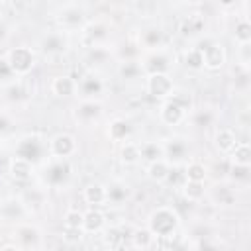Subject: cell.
I'll return each mask as SVG.
<instances>
[{"label":"cell","mask_w":251,"mask_h":251,"mask_svg":"<svg viewBox=\"0 0 251 251\" xmlns=\"http://www.w3.org/2000/svg\"><path fill=\"white\" fill-rule=\"evenodd\" d=\"M233 39L237 45L241 43H251V20H247L245 16H239L235 20L233 25Z\"/></svg>","instance_id":"cell-35"},{"label":"cell","mask_w":251,"mask_h":251,"mask_svg":"<svg viewBox=\"0 0 251 251\" xmlns=\"http://www.w3.org/2000/svg\"><path fill=\"white\" fill-rule=\"evenodd\" d=\"M182 65L188 69V71H202L204 69V55L202 51H198L196 47H188L184 53H182Z\"/></svg>","instance_id":"cell-38"},{"label":"cell","mask_w":251,"mask_h":251,"mask_svg":"<svg viewBox=\"0 0 251 251\" xmlns=\"http://www.w3.org/2000/svg\"><path fill=\"white\" fill-rule=\"evenodd\" d=\"M186 182V175H184V165H176V167H171V171H169V175H167V178H165V182L163 184H167V186H173V188H182V184Z\"/></svg>","instance_id":"cell-41"},{"label":"cell","mask_w":251,"mask_h":251,"mask_svg":"<svg viewBox=\"0 0 251 251\" xmlns=\"http://www.w3.org/2000/svg\"><path fill=\"white\" fill-rule=\"evenodd\" d=\"M106 212L102 208H88L82 212V231L86 235L90 233H100L106 227Z\"/></svg>","instance_id":"cell-18"},{"label":"cell","mask_w":251,"mask_h":251,"mask_svg":"<svg viewBox=\"0 0 251 251\" xmlns=\"http://www.w3.org/2000/svg\"><path fill=\"white\" fill-rule=\"evenodd\" d=\"M206 182H190V180H186L184 184H182V188H180V192H182V196L188 200V202H200L204 196H206V186H204Z\"/></svg>","instance_id":"cell-39"},{"label":"cell","mask_w":251,"mask_h":251,"mask_svg":"<svg viewBox=\"0 0 251 251\" xmlns=\"http://www.w3.org/2000/svg\"><path fill=\"white\" fill-rule=\"evenodd\" d=\"M145 90L151 98H157V100H165L169 98V94L173 92L175 88V82H173V76L171 75H145Z\"/></svg>","instance_id":"cell-13"},{"label":"cell","mask_w":251,"mask_h":251,"mask_svg":"<svg viewBox=\"0 0 251 251\" xmlns=\"http://www.w3.org/2000/svg\"><path fill=\"white\" fill-rule=\"evenodd\" d=\"M0 251H24V249L18 243H6V245L0 247Z\"/></svg>","instance_id":"cell-52"},{"label":"cell","mask_w":251,"mask_h":251,"mask_svg":"<svg viewBox=\"0 0 251 251\" xmlns=\"http://www.w3.org/2000/svg\"><path fill=\"white\" fill-rule=\"evenodd\" d=\"M129 243L133 249L137 251H147L153 243H155V237L153 233L147 229V226H141V227H133L131 233H129Z\"/></svg>","instance_id":"cell-30"},{"label":"cell","mask_w":251,"mask_h":251,"mask_svg":"<svg viewBox=\"0 0 251 251\" xmlns=\"http://www.w3.org/2000/svg\"><path fill=\"white\" fill-rule=\"evenodd\" d=\"M63 226L65 227H82V212L76 208H69L63 216Z\"/></svg>","instance_id":"cell-44"},{"label":"cell","mask_w":251,"mask_h":251,"mask_svg":"<svg viewBox=\"0 0 251 251\" xmlns=\"http://www.w3.org/2000/svg\"><path fill=\"white\" fill-rule=\"evenodd\" d=\"M198 251H222V247H220L216 241L202 239V241H200V245H198Z\"/></svg>","instance_id":"cell-50"},{"label":"cell","mask_w":251,"mask_h":251,"mask_svg":"<svg viewBox=\"0 0 251 251\" xmlns=\"http://www.w3.org/2000/svg\"><path fill=\"white\" fill-rule=\"evenodd\" d=\"M173 61H175V57L165 47H161L155 51H145L139 57V67L143 71V76L145 75H169Z\"/></svg>","instance_id":"cell-6"},{"label":"cell","mask_w":251,"mask_h":251,"mask_svg":"<svg viewBox=\"0 0 251 251\" xmlns=\"http://www.w3.org/2000/svg\"><path fill=\"white\" fill-rule=\"evenodd\" d=\"M165 43V35H163V29L159 25H147L141 29L139 33V47L145 49V51H155V49H161Z\"/></svg>","instance_id":"cell-21"},{"label":"cell","mask_w":251,"mask_h":251,"mask_svg":"<svg viewBox=\"0 0 251 251\" xmlns=\"http://www.w3.org/2000/svg\"><path fill=\"white\" fill-rule=\"evenodd\" d=\"M169 98L175 100L176 104H180V106L188 112V116H190V112L194 110V96H192V92H190L188 88H184V86H175L173 92L169 94Z\"/></svg>","instance_id":"cell-37"},{"label":"cell","mask_w":251,"mask_h":251,"mask_svg":"<svg viewBox=\"0 0 251 251\" xmlns=\"http://www.w3.org/2000/svg\"><path fill=\"white\" fill-rule=\"evenodd\" d=\"M133 251H137V249H133Z\"/></svg>","instance_id":"cell-56"},{"label":"cell","mask_w":251,"mask_h":251,"mask_svg":"<svg viewBox=\"0 0 251 251\" xmlns=\"http://www.w3.org/2000/svg\"><path fill=\"white\" fill-rule=\"evenodd\" d=\"M169 171H171V165H169L165 159L153 161V163H149V165L145 167L147 178H149L151 182H155V184H163L165 178H167V175H169Z\"/></svg>","instance_id":"cell-31"},{"label":"cell","mask_w":251,"mask_h":251,"mask_svg":"<svg viewBox=\"0 0 251 251\" xmlns=\"http://www.w3.org/2000/svg\"><path fill=\"white\" fill-rule=\"evenodd\" d=\"M139 159L145 161L147 165L153 161L163 159V143L159 139H147L139 143Z\"/></svg>","instance_id":"cell-29"},{"label":"cell","mask_w":251,"mask_h":251,"mask_svg":"<svg viewBox=\"0 0 251 251\" xmlns=\"http://www.w3.org/2000/svg\"><path fill=\"white\" fill-rule=\"evenodd\" d=\"M84 235H86V233L82 231V227H65V226H63V229H61V237H63V241H65L67 245H76V243H80Z\"/></svg>","instance_id":"cell-42"},{"label":"cell","mask_w":251,"mask_h":251,"mask_svg":"<svg viewBox=\"0 0 251 251\" xmlns=\"http://www.w3.org/2000/svg\"><path fill=\"white\" fill-rule=\"evenodd\" d=\"M204 27H206V22L202 18V14H188L180 20V25H178V31L182 37H200L204 33Z\"/></svg>","instance_id":"cell-23"},{"label":"cell","mask_w":251,"mask_h":251,"mask_svg":"<svg viewBox=\"0 0 251 251\" xmlns=\"http://www.w3.org/2000/svg\"><path fill=\"white\" fill-rule=\"evenodd\" d=\"M43 186L47 188H63L73 178V165L69 159L49 157L39 165V173H35Z\"/></svg>","instance_id":"cell-1"},{"label":"cell","mask_w":251,"mask_h":251,"mask_svg":"<svg viewBox=\"0 0 251 251\" xmlns=\"http://www.w3.org/2000/svg\"><path fill=\"white\" fill-rule=\"evenodd\" d=\"M237 135L231 127H218L214 131V147L222 153V155H229V151L237 145Z\"/></svg>","instance_id":"cell-25"},{"label":"cell","mask_w":251,"mask_h":251,"mask_svg":"<svg viewBox=\"0 0 251 251\" xmlns=\"http://www.w3.org/2000/svg\"><path fill=\"white\" fill-rule=\"evenodd\" d=\"M190 120L196 127H206V126H212L214 122V114L210 110H192L190 112Z\"/></svg>","instance_id":"cell-43"},{"label":"cell","mask_w":251,"mask_h":251,"mask_svg":"<svg viewBox=\"0 0 251 251\" xmlns=\"http://www.w3.org/2000/svg\"><path fill=\"white\" fill-rule=\"evenodd\" d=\"M104 88H106L104 78L94 71H86V75L76 82V92H80L82 100H100Z\"/></svg>","instance_id":"cell-12"},{"label":"cell","mask_w":251,"mask_h":251,"mask_svg":"<svg viewBox=\"0 0 251 251\" xmlns=\"http://www.w3.org/2000/svg\"><path fill=\"white\" fill-rule=\"evenodd\" d=\"M118 75H120V78H124V80H133V78L143 76V71H141V67H139V61H120V65H118Z\"/></svg>","instance_id":"cell-40"},{"label":"cell","mask_w":251,"mask_h":251,"mask_svg":"<svg viewBox=\"0 0 251 251\" xmlns=\"http://www.w3.org/2000/svg\"><path fill=\"white\" fill-rule=\"evenodd\" d=\"M6 98H8L10 102L18 104V102H24V100L29 98V90H27V86H25L20 78H16V80H12L10 84H6Z\"/></svg>","instance_id":"cell-36"},{"label":"cell","mask_w":251,"mask_h":251,"mask_svg":"<svg viewBox=\"0 0 251 251\" xmlns=\"http://www.w3.org/2000/svg\"><path fill=\"white\" fill-rule=\"evenodd\" d=\"M229 165H239V167H251V147L247 141H239L231 151H229Z\"/></svg>","instance_id":"cell-32"},{"label":"cell","mask_w":251,"mask_h":251,"mask_svg":"<svg viewBox=\"0 0 251 251\" xmlns=\"http://www.w3.org/2000/svg\"><path fill=\"white\" fill-rule=\"evenodd\" d=\"M180 227V216L171 206H159L147 216V229L157 239H167L175 235Z\"/></svg>","instance_id":"cell-2"},{"label":"cell","mask_w":251,"mask_h":251,"mask_svg":"<svg viewBox=\"0 0 251 251\" xmlns=\"http://www.w3.org/2000/svg\"><path fill=\"white\" fill-rule=\"evenodd\" d=\"M163 143V159L171 165V167H176V165H186L188 163V157H190V147H188V141L180 135H171L167 139H161Z\"/></svg>","instance_id":"cell-8"},{"label":"cell","mask_w":251,"mask_h":251,"mask_svg":"<svg viewBox=\"0 0 251 251\" xmlns=\"http://www.w3.org/2000/svg\"><path fill=\"white\" fill-rule=\"evenodd\" d=\"M186 118H188V112H186L180 104H176L175 100L165 98V100L161 102V106H159V120H161L165 126H169V127L180 126Z\"/></svg>","instance_id":"cell-16"},{"label":"cell","mask_w":251,"mask_h":251,"mask_svg":"<svg viewBox=\"0 0 251 251\" xmlns=\"http://www.w3.org/2000/svg\"><path fill=\"white\" fill-rule=\"evenodd\" d=\"M0 224H2V218H0Z\"/></svg>","instance_id":"cell-55"},{"label":"cell","mask_w":251,"mask_h":251,"mask_svg":"<svg viewBox=\"0 0 251 251\" xmlns=\"http://www.w3.org/2000/svg\"><path fill=\"white\" fill-rule=\"evenodd\" d=\"M237 63L243 71H249L251 65V43H241L237 45Z\"/></svg>","instance_id":"cell-45"},{"label":"cell","mask_w":251,"mask_h":251,"mask_svg":"<svg viewBox=\"0 0 251 251\" xmlns=\"http://www.w3.org/2000/svg\"><path fill=\"white\" fill-rule=\"evenodd\" d=\"M8 33H10V27H8V24L0 18V41H4V39L8 37Z\"/></svg>","instance_id":"cell-51"},{"label":"cell","mask_w":251,"mask_h":251,"mask_svg":"<svg viewBox=\"0 0 251 251\" xmlns=\"http://www.w3.org/2000/svg\"><path fill=\"white\" fill-rule=\"evenodd\" d=\"M14 237L18 239V245L22 249H31L37 251L43 243V233L35 224L29 222H20L14 226Z\"/></svg>","instance_id":"cell-10"},{"label":"cell","mask_w":251,"mask_h":251,"mask_svg":"<svg viewBox=\"0 0 251 251\" xmlns=\"http://www.w3.org/2000/svg\"><path fill=\"white\" fill-rule=\"evenodd\" d=\"M82 198H84V202L90 208H102V206H106V200H108L106 184L104 182H98V180L88 182L82 188Z\"/></svg>","instance_id":"cell-19"},{"label":"cell","mask_w":251,"mask_h":251,"mask_svg":"<svg viewBox=\"0 0 251 251\" xmlns=\"http://www.w3.org/2000/svg\"><path fill=\"white\" fill-rule=\"evenodd\" d=\"M2 61H4V59H2V57H0V65H2Z\"/></svg>","instance_id":"cell-53"},{"label":"cell","mask_w":251,"mask_h":251,"mask_svg":"<svg viewBox=\"0 0 251 251\" xmlns=\"http://www.w3.org/2000/svg\"><path fill=\"white\" fill-rule=\"evenodd\" d=\"M27 210L24 206V202L20 200V196H8L4 200H0V218L2 222H10V224H20L27 218Z\"/></svg>","instance_id":"cell-15"},{"label":"cell","mask_w":251,"mask_h":251,"mask_svg":"<svg viewBox=\"0 0 251 251\" xmlns=\"http://www.w3.org/2000/svg\"><path fill=\"white\" fill-rule=\"evenodd\" d=\"M51 92L59 98H69L76 92V82L69 75H57L51 80Z\"/></svg>","instance_id":"cell-28"},{"label":"cell","mask_w":251,"mask_h":251,"mask_svg":"<svg viewBox=\"0 0 251 251\" xmlns=\"http://www.w3.org/2000/svg\"><path fill=\"white\" fill-rule=\"evenodd\" d=\"M249 171L251 167H239V165H229V176L235 180V182H247L249 180Z\"/></svg>","instance_id":"cell-46"},{"label":"cell","mask_w":251,"mask_h":251,"mask_svg":"<svg viewBox=\"0 0 251 251\" xmlns=\"http://www.w3.org/2000/svg\"><path fill=\"white\" fill-rule=\"evenodd\" d=\"M20 200L24 202L27 214H35V212H41L47 204V194L43 188L35 186V188H25L22 194H20Z\"/></svg>","instance_id":"cell-20"},{"label":"cell","mask_w":251,"mask_h":251,"mask_svg":"<svg viewBox=\"0 0 251 251\" xmlns=\"http://www.w3.org/2000/svg\"><path fill=\"white\" fill-rule=\"evenodd\" d=\"M37 47H39V51L45 55V57H49V59H53V57H61V55H65L67 51H69V47H71V37H69V33H65L63 29H47L41 37H39V41H37Z\"/></svg>","instance_id":"cell-7"},{"label":"cell","mask_w":251,"mask_h":251,"mask_svg":"<svg viewBox=\"0 0 251 251\" xmlns=\"http://www.w3.org/2000/svg\"><path fill=\"white\" fill-rule=\"evenodd\" d=\"M184 175H186V180L190 182H206L210 171L202 161H188L184 165Z\"/></svg>","instance_id":"cell-34"},{"label":"cell","mask_w":251,"mask_h":251,"mask_svg":"<svg viewBox=\"0 0 251 251\" xmlns=\"http://www.w3.org/2000/svg\"><path fill=\"white\" fill-rule=\"evenodd\" d=\"M76 251H82V249H76Z\"/></svg>","instance_id":"cell-54"},{"label":"cell","mask_w":251,"mask_h":251,"mask_svg":"<svg viewBox=\"0 0 251 251\" xmlns=\"http://www.w3.org/2000/svg\"><path fill=\"white\" fill-rule=\"evenodd\" d=\"M12 80H16V76H14V73L10 71V67L6 65V61H2V65H0V82L10 84Z\"/></svg>","instance_id":"cell-49"},{"label":"cell","mask_w":251,"mask_h":251,"mask_svg":"<svg viewBox=\"0 0 251 251\" xmlns=\"http://www.w3.org/2000/svg\"><path fill=\"white\" fill-rule=\"evenodd\" d=\"M6 65L10 67V71L14 73L16 78H22L25 75H29L37 63V55L31 47L27 45H18V47H12L6 57H4Z\"/></svg>","instance_id":"cell-5"},{"label":"cell","mask_w":251,"mask_h":251,"mask_svg":"<svg viewBox=\"0 0 251 251\" xmlns=\"http://www.w3.org/2000/svg\"><path fill=\"white\" fill-rule=\"evenodd\" d=\"M49 139L37 135V133H27V135H22L16 145H14V155L12 157H20L27 163H31L33 167L41 165L43 161L49 159V145H47Z\"/></svg>","instance_id":"cell-3"},{"label":"cell","mask_w":251,"mask_h":251,"mask_svg":"<svg viewBox=\"0 0 251 251\" xmlns=\"http://www.w3.org/2000/svg\"><path fill=\"white\" fill-rule=\"evenodd\" d=\"M202 55H204V69L208 71H220L227 61L226 47L216 39H212V43L202 51Z\"/></svg>","instance_id":"cell-17"},{"label":"cell","mask_w":251,"mask_h":251,"mask_svg":"<svg viewBox=\"0 0 251 251\" xmlns=\"http://www.w3.org/2000/svg\"><path fill=\"white\" fill-rule=\"evenodd\" d=\"M80 39L88 49L98 47V45H106V41L110 39V24L102 18L88 20V24L80 31Z\"/></svg>","instance_id":"cell-9"},{"label":"cell","mask_w":251,"mask_h":251,"mask_svg":"<svg viewBox=\"0 0 251 251\" xmlns=\"http://www.w3.org/2000/svg\"><path fill=\"white\" fill-rule=\"evenodd\" d=\"M104 114V104L102 100H80L75 106V120L82 126L96 124Z\"/></svg>","instance_id":"cell-14"},{"label":"cell","mask_w":251,"mask_h":251,"mask_svg":"<svg viewBox=\"0 0 251 251\" xmlns=\"http://www.w3.org/2000/svg\"><path fill=\"white\" fill-rule=\"evenodd\" d=\"M55 22L57 27L63 29L65 33H73V31H82V27L88 24V16L84 6L80 4H65L57 10L55 14Z\"/></svg>","instance_id":"cell-4"},{"label":"cell","mask_w":251,"mask_h":251,"mask_svg":"<svg viewBox=\"0 0 251 251\" xmlns=\"http://www.w3.org/2000/svg\"><path fill=\"white\" fill-rule=\"evenodd\" d=\"M118 157H120V161H122V165H127V167H131V165H137L141 159H139V143H135V141H124L122 145H120V151H118Z\"/></svg>","instance_id":"cell-33"},{"label":"cell","mask_w":251,"mask_h":251,"mask_svg":"<svg viewBox=\"0 0 251 251\" xmlns=\"http://www.w3.org/2000/svg\"><path fill=\"white\" fill-rule=\"evenodd\" d=\"M106 133L112 141L124 143V141H129V137L133 133V126L126 118H114V120H110L108 127H106Z\"/></svg>","instance_id":"cell-24"},{"label":"cell","mask_w":251,"mask_h":251,"mask_svg":"<svg viewBox=\"0 0 251 251\" xmlns=\"http://www.w3.org/2000/svg\"><path fill=\"white\" fill-rule=\"evenodd\" d=\"M112 55H114V53L108 49V45L90 47V49L86 51V57H84V69H86V71H90V69H100V67H104V65L110 61Z\"/></svg>","instance_id":"cell-26"},{"label":"cell","mask_w":251,"mask_h":251,"mask_svg":"<svg viewBox=\"0 0 251 251\" xmlns=\"http://www.w3.org/2000/svg\"><path fill=\"white\" fill-rule=\"evenodd\" d=\"M49 157H55V159H69L76 153L78 145H76V137L73 133H67V131H59L55 133L49 141Z\"/></svg>","instance_id":"cell-11"},{"label":"cell","mask_w":251,"mask_h":251,"mask_svg":"<svg viewBox=\"0 0 251 251\" xmlns=\"http://www.w3.org/2000/svg\"><path fill=\"white\" fill-rule=\"evenodd\" d=\"M218 188H220V186H218ZM218 194H220V196H218V204H220V206H231V204L235 202V194H233L229 188H226V186H222Z\"/></svg>","instance_id":"cell-47"},{"label":"cell","mask_w":251,"mask_h":251,"mask_svg":"<svg viewBox=\"0 0 251 251\" xmlns=\"http://www.w3.org/2000/svg\"><path fill=\"white\" fill-rule=\"evenodd\" d=\"M10 129H12V116L8 112H2L0 110V137L6 135Z\"/></svg>","instance_id":"cell-48"},{"label":"cell","mask_w":251,"mask_h":251,"mask_svg":"<svg viewBox=\"0 0 251 251\" xmlns=\"http://www.w3.org/2000/svg\"><path fill=\"white\" fill-rule=\"evenodd\" d=\"M8 175L18 182H27L35 176V167L20 157H10L8 161Z\"/></svg>","instance_id":"cell-22"},{"label":"cell","mask_w":251,"mask_h":251,"mask_svg":"<svg viewBox=\"0 0 251 251\" xmlns=\"http://www.w3.org/2000/svg\"><path fill=\"white\" fill-rule=\"evenodd\" d=\"M106 190H108L106 204H112V206H122L131 196V190L124 180H114V182L106 184Z\"/></svg>","instance_id":"cell-27"}]
</instances>
